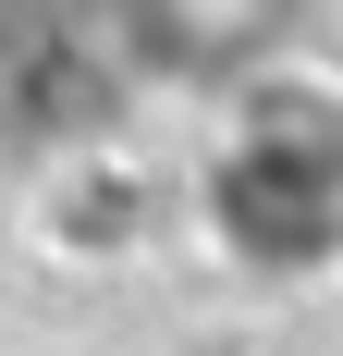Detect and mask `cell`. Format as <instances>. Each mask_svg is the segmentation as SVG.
Listing matches in <instances>:
<instances>
[{"label": "cell", "mask_w": 343, "mask_h": 356, "mask_svg": "<svg viewBox=\"0 0 343 356\" xmlns=\"http://www.w3.org/2000/svg\"><path fill=\"white\" fill-rule=\"evenodd\" d=\"M135 13V49L160 74H184V86H258V74H282V49H294V13L307 0H123Z\"/></svg>", "instance_id": "1"}]
</instances>
